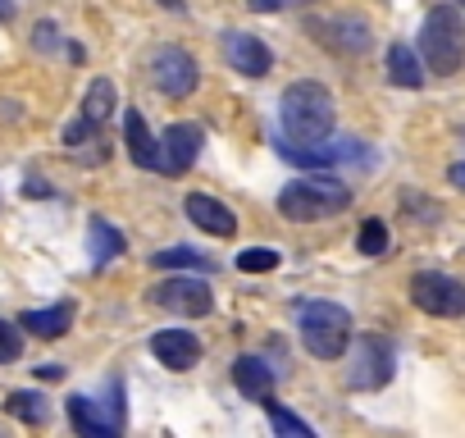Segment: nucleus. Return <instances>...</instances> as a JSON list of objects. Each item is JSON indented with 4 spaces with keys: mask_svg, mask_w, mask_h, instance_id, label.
<instances>
[{
    "mask_svg": "<svg viewBox=\"0 0 465 438\" xmlns=\"http://www.w3.org/2000/svg\"><path fill=\"white\" fill-rule=\"evenodd\" d=\"M187 219H192L201 234H210V238H232V234H238V214H232L223 201L205 196V192H192L187 196Z\"/></svg>",
    "mask_w": 465,
    "mask_h": 438,
    "instance_id": "nucleus-12",
    "label": "nucleus"
},
{
    "mask_svg": "<svg viewBox=\"0 0 465 438\" xmlns=\"http://www.w3.org/2000/svg\"><path fill=\"white\" fill-rule=\"evenodd\" d=\"M114 105H119V92H114L110 78H96V83L87 87V96H83V114H87L92 124H105V119L114 114Z\"/></svg>",
    "mask_w": 465,
    "mask_h": 438,
    "instance_id": "nucleus-21",
    "label": "nucleus"
},
{
    "mask_svg": "<svg viewBox=\"0 0 465 438\" xmlns=\"http://www.w3.org/2000/svg\"><path fill=\"white\" fill-rule=\"evenodd\" d=\"M124 142H128V155H133L137 169H160V142L151 137V128L137 110L124 114Z\"/></svg>",
    "mask_w": 465,
    "mask_h": 438,
    "instance_id": "nucleus-14",
    "label": "nucleus"
},
{
    "mask_svg": "<svg viewBox=\"0 0 465 438\" xmlns=\"http://www.w3.org/2000/svg\"><path fill=\"white\" fill-rule=\"evenodd\" d=\"M388 78L397 83V87H424V69H420V55L406 46V42H392L388 46Z\"/></svg>",
    "mask_w": 465,
    "mask_h": 438,
    "instance_id": "nucleus-18",
    "label": "nucleus"
},
{
    "mask_svg": "<svg viewBox=\"0 0 465 438\" xmlns=\"http://www.w3.org/2000/svg\"><path fill=\"white\" fill-rule=\"evenodd\" d=\"M223 60L238 69L242 78H265V74L274 69V51H270L261 37L238 33V28H228V33H223Z\"/></svg>",
    "mask_w": 465,
    "mask_h": 438,
    "instance_id": "nucleus-9",
    "label": "nucleus"
},
{
    "mask_svg": "<svg viewBox=\"0 0 465 438\" xmlns=\"http://www.w3.org/2000/svg\"><path fill=\"white\" fill-rule=\"evenodd\" d=\"M151 302H155L160 311H169V315H183V320H201V315L214 311V293H210L201 279H183V274L155 284V288H151Z\"/></svg>",
    "mask_w": 465,
    "mask_h": 438,
    "instance_id": "nucleus-8",
    "label": "nucleus"
},
{
    "mask_svg": "<svg viewBox=\"0 0 465 438\" xmlns=\"http://www.w3.org/2000/svg\"><path fill=\"white\" fill-rule=\"evenodd\" d=\"M297 329L315 361H338L351 347V315L338 302H302Z\"/></svg>",
    "mask_w": 465,
    "mask_h": 438,
    "instance_id": "nucleus-4",
    "label": "nucleus"
},
{
    "mask_svg": "<svg viewBox=\"0 0 465 438\" xmlns=\"http://www.w3.org/2000/svg\"><path fill=\"white\" fill-rule=\"evenodd\" d=\"M456 5H460V10H465V0H456Z\"/></svg>",
    "mask_w": 465,
    "mask_h": 438,
    "instance_id": "nucleus-32",
    "label": "nucleus"
},
{
    "mask_svg": "<svg viewBox=\"0 0 465 438\" xmlns=\"http://www.w3.org/2000/svg\"><path fill=\"white\" fill-rule=\"evenodd\" d=\"M87 252H92V265L101 270V265H110L114 256H124V234L110 229L105 219H92V224H87Z\"/></svg>",
    "mask_w": 465,
    "mask_h": 438,
    "instance_id": "nucleus-19",
    "label": "nucleus"
},
{
    "mask_svg": "<svg viewBox=\"0 0 465 438\" xmlns=\"http://www.w3.org/2000/svg\"><path fill=\"white\" fill-rule=\"evenodd\" d=\"M447 178H451V183L465 192V160H460V164H451V169H447Z\"/></svg>",
    "mask_w": 465,
    "mask_h": 438,
    "instance_id": "nucleus-28",
    "label": "nucleus"
},
{
    "mask_svg": "<svg viewBox=\"0 0 465 438\" xmlns=\"http://www.w3.org/2000/svg\"><path fill=\"white\" fill-rule=\"evenodd\" d=\"M15 10H19L15 0H0V24H10V19H15Z\"/></svg>",
    "mask_w": 465,
    "mask_h": 438,
    "instance_id": "nucleus-30",
    "label": "nucleus"
},
{
    "mask_svg": "<svg viewBox=\"0 0 465 438\" xmlns=\"http://www.w3.org/2000/svg\"><path fill=\"white\" fill-rule=\"evenodd\" d=\"M24 192H28V196H51V187H46V183H42V178H33V183H28V187H24Z\"/></svg>",
    "mask_w": 465,
    "mask_h": 438,
    "instance_id": "nucleus-29",
    "label": "nucleus"
},
{
    "mask_svg": "<svg viewBox=\"0 0 465 438\" xmlns=\"http://www.w3.org/2000/svg\"><path fill=\"white\" fill-rule=\"evenodd\" d=\"M283 265V256L274 252V247H247L242 256H238V270L242 274H270V270H279Z\"/></svg>",
    "mask_w": 465,
    "mask_h": 438,
    "instance_id": "nucleus-24",
    "label": "nucleus"
},
{
    "mask_svg": "<svg viewBox=\"0 0 465 438\" xmlns=\"http://www.w3.org/2000/svg\"><path fill=\"white\" fill-rule=\"evenodd\" d=\"M69 324H74V306H69V302L42 306V311H24V320H19V329H28V333H37V338H60Z\"/></svg>",
    "mask_w": 465,
    "mask_h": 438,
    "instance_id": "nucleus-17",
    "label": "nucleus"
},
{
    "mask_svg": "<svg viewBox=\"0 0 465 438\" xmlns=\"http://www.w3.org/2000/svg\"><path fill=\"white\" fill-rule=\"evenodd\" d=\"M420 55H424L429 74H438V78L460 74V65H465V24H460V10L456 5H433L424 15Z\"/></svg>",
    "mask_w": 465,
    "mask_h": 438,
    "instance_id": "nucleus-3",
    "label": "nucleus"
},
{
    "mask_svg": "<svg viewBox=\"0 0 465 438\" xmlns=\"http://www.w3.org/2000/svg\"><path fill=\"white\" fill-rule=\"evenodd\" d=\"M5 411H10L15 420H24V424H46V420H51V406H46V397H42V393H33V388H19V393H10Z\"/></svg>",
    "mask_w": 465,
    "mask_h": 438,
    "instance_id": "nucleus-22",
    "label": "nucleus"
},
{
    "mask_svg": "<svg viewBox=\"0 0 465 438\" xmlns=\"http://www.w3.org/2000/svg\"><path fill=\"white\" fill-rule=\"evenodd\" d=\"M460 137H465V133H460Z\"/></svg>",
    "mask_w": 465,
    "mask_h": 438,
    "instance_id": "nucleus-33",
    "label": "nucleus"
},
{
    "mask_svg": "<svg viewBox=\"0 0 465 438\" xmlns=\"http://www.w3.org/2000/svg\"><path fill=\"white\" fill-rule=\"evenodd\" d=\"M306 33H315L320 46H333L342 55H361L374 46V37L361 19H306Z\"/></svg>",
    "mask_w": 465,
    "mask_h": 438,
    "instance_id": "nucleus-10",
    "label": "nucleus"
},
{
    "mask_svg": "<svg viewBox=\"0 0 465 438\" xmlns=\"http://www.w3.org/2000/svg\"><path fill=\"white\" fill-rule=\"evenodd\" d=\"M261 402H265V415H270L274 433H302V438H311V433H315L302 415H292V411H288V406H279L274 397H261Z\"/></svg>",
    "mask_w": 465,
    "mask_h": 438,
    "instance_id": "nucleus-23",
    "label": "nucleus"
},
{
    "mask_svg": "<svg viewBox=\"0 0 465 438\" xmlns=\"http://www.w3.org/2000/svg\"><path fill=\"white\" fill-rule=\"evenodd\" d=\"M392 370H397V352H392V343L370 333V338H361V343L351 347L347 388H356V393H374V388H383V383L392 379Z\"/></svg>",
    "mask_w": 465,
    "mask_h": 438,
    "instance_id": "nucleus-5",
    "label": "nucleus"
},
{
    "mask_svg": "<svg viewBox=\"0 0 465 438\" xmlns=\"http://www.w3.org/2000/svg\"><path fill=\"white\" fill-rule=\"evenodd\" d=\"M356 247H361V256H383L388 252V224H383V219H365Z\"/></svg>",
    "mask_w": 465,
    "mask_h": 438,
    "instance_id": "nucleus-25",
    "label": "nucleus"
},
{
    "mask_svg": "<svg viewBox=\"0 0 465 438\" xmlns=\"http://www.w3.org/2000/svg\"><path fill=\"white\" fill-rule=\"evenodd\" d=\"M411 302H415L424 315L460 320V315H465V284H456L451 274H438V270H420V274L411 279Z\"/></svg>",
    "mask_w": 465,
    "mask_h": 438,
    "instance_id": "nucleus-6",
    "label": "nucleus"
},
{
    "mask_svg": "<svg viewBox=\"0 0 465 438\" xmlns=\"http://www.w3.org/2000/svg\"><path fill=\"white\" fill-rule=\"evenodd\" d=\"M64 411H69V420H74V429H78L83 438H110V433H114V420L101 415L92 397H78V393H74V397L64 402Z\"/></svg>",
    "mask_w": 465,
    "mask_h": 438,
    "instance_id": "nucleus-16",
    "label": "nucleus"
},
{
    "mask_svg": "<svg viewBox=\"0 0 465 438\" xmlns=\"http://www.w3.org/2000/svg\"><path fill=\"white\" fill-rule=\"evenodd\" d=\"M146 74H151V83H155L164 96H173V101L192 96L196 83H201V69H196V60H192L183 46H160V51L151 55Z\"/></svg>",
    "mask_w": 465,
    "mask_h": 438,
    "instance_id": "nucleus-7",
    "label": "nucleus"
},
{
    "mask_svg": "<svg viewBox=\"0 0 465 438\" xmlns=\"http://www.w3.org/2000/svg\"><path fill=\"white\" fill-rule=\"evenodd\" d=\"M19 356H24V333H19V324L0 320V365H10V361H19Z\"/></svg>",
    "mask_w": 465,
    "mask_h": 438,
    "instance_id": "nucleus-26",
    "label": "nucleus"
},
{
    "mask_svg": "<svg viewBox=\"0 0 465 438\" xmlns=\"http://www.w3.org/2000/svg\"><path fill=\"white\" fill-rule=\"evenodd\" d=\"M151 352H155V361L169 365V370H192V365L201 361V338L187 333V329H160V333L151 338Z\"/></svg>",
    "mask_w": 465,
    "mask_h": 438,
    "instance_id": "nucleus-13",
    "label": "nucleus"
},
{
    "mask_svg": "<svg viewBox=\"0 0 465 438\" xmlns=\"http://www.w3.org/2000/svg\"><path fill=\"white\" fill-rule=\"evenodd\" d=\"M232 383H238L242 397L261 402V397L274 393V370H270L261 356H238V361H232Z\"/></svg>",
    "mask_w": 465,
    "mask_h": 438,
    "instance_id": "nucleus-15",
    "label": "nucleus"
},
{
    "mask_svg": "<svg viewBox=\"0 0 465 438\" xmlns=\"http://www.w3.org/2000/svg\"><path fill=\"white\" fill-rule=\"evenodd\" d=\"M347 205H351V187L338 183L333 174H320V169L279 192V210L288 219H297V224H315V219H329Z\"/></svg>",
    "mask_w": 465,
    "mask_h": 438,
    "instance_id": "nucleus-2",
    "label": "nucleus"
},
{
    "mask_svg": "<svg viewBox=\"0 0 465 438\" xmlns=\"http://www.w3.org/2000/svg\"><path fill=\"white\" fill-rule=\"evenodd\" d=\"M160 5H164V10H183V0H160Z\"/></svg>",
    "mask_w": 465,
    "mask_h": 438,
    "instance_id": "nucleus-31",
    "label": "nucleus"
},
{
    "mask_svg": "<svg viewBox=\"0 0 465 438\" xmlns=\"http://www.w3.org/2000/svg\"><path fill=\"white\" fill-rule=\"evenodd\" d=\"M151 265H155V270H196V274H210V270H214V261L201 256L196 247H164V252L151 256Z\"/></svg>",
    "mask_w": 465,
    "mask_h": 438,
    "instance_id": "nucleus-20",
    "label": "nucleus"
},
{
    "mask_svg": "<svg viewBox=\"0 0 465 438\" xmlns=\"http://www.w3.org/2000/svg\"><path fill=\"white\" fill-rule=\"evenodd\" d=\"M279 119H283V137L288 142H324L333 133V96L329 87L302 78L283 92L279 101Z\"/></svg>",
    "mask_w": 465,
    "mask_h": 438,
    "instance_id": "nucleus-1",
    "label": "nucleus"
},
{
    "mask_svg": "<svg viewBox=\"0 0 465 438\" xmlns=\"http://www.w3.org/2000/svg\"><path fill=\"white\" fill-rule=\"evenodd\" d=\"M247 5H252L256 15H279L283 5H292V0H247Z\"/></svg>",
    "mask_w": 465,
    "mask_h": 438,
    "instance_id": "nucleus-27",
    "label": "nucleus"
},
{
    "mask_svg": "<svg viewBox=\"0 0 465 438\" xmlns=\"http://www.w3.org/2000/svg\"><path fill=\"white\" fill-rule=\"evenodd\" d=\"M201 146H205V133H201L196 124H173V128L160 137V174H183V169H192L196 155H201Z\"/></svg>",
    "mask_w": 465,
    "mask_h": 438,
    "instance_id": "nucleus-11",
    "label": "nucleus"
}]
</instances>
